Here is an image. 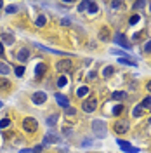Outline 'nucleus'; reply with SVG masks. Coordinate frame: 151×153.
<instances>
[{"label": "nucleus", "instance_id": "37998d69", "mask_svg": "<svg viewBox=\"0 0 151 153\" xmlns=\"http://www.w3.org/2000/svg\"><path fill=\"white\" fill-rule=\"evenodd\" d=\"M0 56H4V44L0 42Z\"/></svg>", "mask_w": 151, "mask_h": 153}, {"label": "nucleus", "instance_id": "4c0bfd02", "mask_svg": "<svg viewBox=\"0 0 151 153\" xmlns=\"http://www.w3.org/2000/svg\"><path fill=\"white\" fill-rule=\"evenodd\" d=\"M82 146H92V144H94V143H92V141H91V139H83V141H82Z\"/></svg>", "mask_w": 151, "mask_h": 153}, {"label": "nucleus", "instance_id": "c9c22d12", "mask_svg": "<svg viewBox=\"0 0 151 153\" xmlns=\"http://www.w3.org/2000/svg\"><path fill=\"white\" fill-rule=\"evenodd\" d=\"M87 4H89V2H80V4H78V10L83 12V10L87 9Z\"/></svg>", "mask_w": 151, "mask_h": 153}, {"label": "nucleus", "instance_id": "a211bd4d", "mask_svg": "<svg viewBox=\"0 0 151 153\" xmlns=\"http://www.w3.org/2000/svg\"><path fill=\"white\" fill-rule=\"evenodd\" d=\"M45 68H47V66H45L43 63H38V64H37V68H35V75H37V77L43 75V73H45Z\"/></svg>", "mask_w": 151, "mask_h": 153}, {"label": "nucleus", "instance_id": "8fccbe9b", "mask_svg": "<svg viewBox=\"0 0 151 153\" xmlns=\"http://www.w3.org/2000/svg\"><path fill=\"white\" fill-rule=\"evenodd\" d=\"M150 9H151V5H150Z\"/></svg>", "mask_w": 151, "mask_h": 153}, {"label": "nucleus", "instance_id": "c756f323", "mask_svg": "<svg viewBox=\"0 0 151 153\" xmlns=\"http://www.w3.org/2000/svg\"><path fill=\"white\" fill-rule=\"evenodd\" d=\"M66 82H68V78H66V77H59L57 85H59V87H64V85H66Z\"/></svg>", "mask_w": 151, "mask_h": 153}, {"label": "nucleus", "instance_id": "de8ad7c7", "mask_svg": "<svg viewBox=\"0 0 151 153\" xmlns=\"http://www.w3.org/2000/svg\"><path fill=\"white\" fill-rule=\"evenodd\" d=\"M2 106H4V103H2V101H0V108H2Z\"/></svg>", "mask_w": 151, "mask_h": 153}, {"label": "nucleus", "instance_id": "49530a36", "mask_svg": "<svg viewBox=\"0 0 151 153\" xmlns=\"http://www.w3.org/2000/svg\"><path fill=\"white\" fill-rule=\"evenodd\" d=\"M2 7H4V4H2V2H0V9H2Z\"/></svg>", "mask_w": 151, "mask_h": 153}, {"label": "nucleus", "instance_id": "473e14b6", "mask_svg": "<svg viewBox=\"0 0 151 153\" xmlns=\"http://www.w3.org/2000/svg\"><path fill=\"white\" fill-rule=\"evenodd\" d=\"M42 150H43V144H37V146L31 150V153H42Z\"/></svg>", "mask_w": 151, "mask_h": 153}, {"label": "nucleus", "instance_id": "f3484780", "mask_svg": "<svg viewBox=\"0 0 151 153\" xmlns=\"http://www.w3.org/2000/svg\"><path fill=\"white\" fill-rule=\"evenodd\" d=\"M9 73H10V66L7 63L0 61V75H9Z\"/></svg>", "mask_w": 151, "mask_h": 153}, {"label": "nucleus", "instance_id": "6e6552de", "mask_svg": "<svg viewBox=\"0 0 151 153\" xmlns=\"http://www.w3.org/2000/svg\"><path fill=\"white\" fill-rule=\"evenodd\" d=\"M47 101V96H45V92H35L33 96H31V103L33 104H42V103Z\"/></svg>", "mask_w": 151, "mask_h": 153}, {"label": "nucleus", "instance_id": "dca6fc26", "mask_svg": "<svg viewBox=\"0 0 151 153\" xmlns=\"http://www.w3.org/2000/svg\"><path fill=\"white\" fill-rule=\"evenodd\" d=\"M118 63H120V64H125V66H132V68L137 66L136 61H130V59H127V58H118Z\"/></svg>", "mask_w": 151, "mask_h": 153}, {"label": "nucleus", "instance_id": "f704fd0d", "mask_svg": "<svg viewBox=\"0 0 151 153\" xmlns=\"http://www.w3.org/2000/svg\"><path fill=\"white\" fill-rule=\"evenodd\" d=\"M144 52H146V54H150L151 52V40H148L146 44H144Z\"/></svg>", "mask_w": 151, "mask_h": 153}, {"label": "nucleus", "instance_id": "39448f33", "mask_svg": "<svg viewBox=\"0 0 151 153\" xmlns=\"http://www.w3.org/2000/svg\"><path fill=\"white\" fill-rule=\"evenodd\" d=\"M71 68H73V63L70 61V59H61V61L56 63V70L57 72H70Z\"/></svg>", "mask_w": 151, "mask_h": 153}, {"label": "nucleus", "instance_id": "2f4dec72", "mask_svg": "<svg viewBox=\"0 0 151 153\" xmlns=\"http://www.w3.org/2000/svg\"><path fill=\"white\" fill-rule=\"evenodd\" d=\"M111 54H116L118 58H122V56H123L125 52H123V51H120V49H111ZM125 56H127V54H125Z\"/></svg>", "mask_w": 151, "mask_h": 153}, {"label": "nucleus", "instance_id": "20e7f679", "mask_svg": "<svg viewBox=\"0 0 151 153\" xmlns=\"http://www.w3.org/2000/svg\"><path fill=\"white\" fill-rule=\"evenodd\" d=\"M23 127H24V131L26 132H37V129H38V122L33 118V117H28V118H24V122H23Z\"/></svg>", "mask_w": 151, "mask_h": 153}, {"label": "nucleus", "instance_id": "58836bf2", "mask_svg": "<svg viewBox=\"0 0 151 153\" xmlns=\"http://www.w3.org/2000/svg\"><path fill=\"white\" fill-rule=\"evenodd\" d=\"M66 115H75V108L68 106V108H66Z\"/></svg>", "mask_w": 151, "mask_h": 153}, {"label": "nucleus", "instance_id": "a18cd8bd", "mask_svg": "<svg viewBox=\"0 0 151 153\" xmlns=\"http://www.w3.org/2000/svg\"><path fill=\"white\" fill-rule=\"evenodd\" d=\"M19 153H31V150H28V148H26V150H21Z\"/></svg>", "mask_w": 151, "mask_h": 153}, {"label": "nucleus", "instance_id": "4be33fe9", "mask_svg": "<svg viewBox=\"0 0 151 153\" xmlns=\"http://www.w3.org/2000/svg\"><path fill=\"white\" fill-rule=\"evenodd\" d=\"M127 94L125 92H122V91H116V92H113L111 94V99H115V101H120V99H123Z\"/></svg>", "mask_w": 151, "mask_h": 153}, {"label": "nucleus", "instance_id": "79ce46f5", "mask_svg": "<svg viewBox=\"0 0 151 153\" xmlns=\"http://www.w3.org/2000/svg\"><path fill=\"white\" fill-rule=\"evenodd\" d=\"M96 77H97V73H96V72H91V73H89V78H96Z\"/></svg>", "mask_w": 151, "mask_h": 153}, {"label": "nucleus", "instance_id": "5701e85b", "mask_svg": "<svg viewBox=\"0 0 151 153\" xmlns=\"http://www.w3.org/2000/svg\"><path fill=\"white\" fill-rule=\"evenodd\" d=\"M56 122H57V113H52V115H49L47 117V125H56Z\"/></svg>", "mask_w": 151, "mask_h": 153}, {"label": "nucleus", "instance_id": "7c9ffc66", "mask_svg": "<svg viewBox=\"0 0 151 153\" xmlns=\"http://www.w3.org/2000/svg\"><path fill=\"white\" fill-rule=\"evenodd\" d=\"M110 75H113V66H106V70H104V77L108 78Z\"/></svg>", "mask_w": 151, "mask_h": 153}, {"label": "nucleus", "instance_id": "412c9836", "mask_svg": "<svg viewBox=\"0 0 151 153\" xmlns=\"http://www.w3.org/2000/svg\"><path fill=\"white\" fill-rule=\"evenodd\" d=\"M142 113H144V108H142V106H141V103H139V104H137V106L134 108V112H132V115H134L136 118H139V117H141Z\"/></svg>", "mask_w": 151, "mask_h": 153}, {"label": "nucleus", "instance_id": "423d86ee", "mask_svg": "<svg viewBox=\"0 0 151 153\" xmlns=\"http://www.w3.org/2000/svg\"><path fill=\"white\" fill-rule=\"evenodd\" d=\"M118 144H120V148L125 153H139V148L132 146L130 143H127V141H123V139H118Z\"/></svg>", "mask_w": 151, "mask_h": 153}, {"label": "nucleus", "instance_id": "aec40b11", "mask_svg": "<svg viewBox=\"0 0 151 153\" xmlns=\"http://www.w3.org/2000/svg\"><path fill=\"white\" fill-rule=\"evenodd\" d=\"M141 106L144 110H151V96H146L144 99L141 101Z\"/></svg>", "mask_w": 151, "mask_h": 153}, {"label": "nucleus", "instance_id": "cd10ccee", "mask_svg": "<svg viewBox=\"0 0 151 153\" xmlns=\"http://www.w3.org/2000/svg\"><path fill=\"white\" fill-rule=\"evenodd\" d=\"M10 125V120L9 118H4V120H0V129H5V127H9Z\"/></svg>", "mask_w": 151, "mask_h": 153}, {"label": "nucleus", "instance_id": "09e8293b", "mask_svg": "<svg viewBox=\"0 0 151 153\" xmlns=\"http://www.w3.org/2000/svg\"><path fill=\"white\" fill-rule=\"evenodd\" d=\"M150 123H151V118H150Z\"/></svg>", "mask_w": 151, "mask_h": 153}, {"label": "nucleus", "instance_id": "b1692460", "mask_svg": "<svg viewBox=\"0 0 151 153\" xmlns=\"http://www.w3.org/2000/svg\"><path fill=\"white\" fill-rule=\"evenodd\" d=\"M9 87H10V82L9 80H5V78H2V80H0V89H2V91H7Z\"/></svg>", "mask_w": 151, "mask_h": 153}, {"label": "nucleus", "instance_id": "f03ea898", "mask_svg": "<svg viewBox=\"0 0 151 153\" xmlns=\"http://www.w3.org/2000/svg\"><path fill=\"white\" fill-rule=\"evenodd\" d=\"M97 104H99L97 98H96V96H91V98H87L85 101L82 103V108H83V112L85 113H92V112L97 110Z\"/></svg>", "mask_w": 151, "mask_h": 153}, {"label": "nucleus", "instance_id": "f8f14e48", "mask_svg": "<svg viewBox=\"0 0 151 153\" xmlns=\"http://www.w3.org/2000/svg\"><path fill=\"white\" fill-rule=\"evenodd\" d=\"M0 40L4 42V44H7V45H12V44H14V37H12L10 33H2V35H0Z\"/></svg>", "mask_w": 151, "mask_h": 153}, {"label": "nucleus", "instance_id": "9b49d317", "mask_svg": "<svg viewBox=\"0 0 151 153\" xmlns=\"http://www.w3.org/2000/svg\"><path fill=\"white\" fill-rule=\"evenodd\" d=\"M59 141V136L54 132H47V136H45V139H43V144H49V143H57Z\"/></svg>", "mask_w": 151, "mask_h": 153}, {"label": "nucleus", "instance_id": "ea45409f", "mask_svg": "<svg viewBox=\"0 0 151 153\" xmlns=\"http://www.w3.org/2000/svg\"><path fill=\"white\" fill-rule=\"evenodd\" d=\"M120 5H122L120 2H111L110 4V7H113V9H116V7H120Z\"/></svg>", "mask_w": 151, "mask_h": 153}, {"label": "nucleus", "instance_id": "1a4fd4ad", "mask_svg": "<svg viewBox=\"0 0 151 153\" xmlns=\"http://www.w3.org/2000/svg\"><path fill=\"white\" fill-rule=\"evenodd\" d=\"M16 59L21 61V63H26L30 59V51H28V49H21V51L16 54Z\"/></svg>", "mask_w": 151, "mask_h": 153}, {"label": "nucleus", "instance_id": "ddd939ff", "mask_svg": "<svg viewBox=\"0 0 151 153\" xmlns=\"http://www.w3.org/2000/svg\"><path fill=\"white\" fill-rule=\"evenodd\" d=\"M99 38H101L102 42H110V40H111L110 31H108V28H106V26H104V28H102V30L99 31Z\"/></svg>", "mask_w": 151, "mask_h": 153}, {"label": "nucleus", "instance_id": "a878e982", "mask_svg": "<svg viewBox=\"0 0 151 153\" xmlns=\"http://www.w3.org/2000/svg\"><path fill=\"white\" fill-rule=\"evenodd\" d=\"M85 94H89V87H80V89L77 91V96H78V98H83Z\"/></svg>", "mask_w": 151, "mask_h": 153}, {"label": "nucleus", "instance_id": "0eeeda50", "mask_svg": "<svg viewBox=\"0 0 151 153\" xmlns=\"http://www.w3.org/2000/svg\"><path fill=\"white\" fill-rule=\"evenodd\" d=\"M115 42H116L118 45H122V47H125L127 51H130V49H132V45L127 42V38H125L122 33H116V35H115Z\"/></svg>", "mask_w": 151, "mask_h": 153}, {"label": "nucleus", "instance_id": "c85d7f7f", "mask_svg": "<svg viewBox=\"0 0 151 153\" xmlns=\"http://www.w3.org/2000/svg\"><path fill=\"white\" fill-rule=\"evenodd\" d=\"M24 75V66H16V77H23Z\"/></svg>", "mask_w": 151, "mask_h": 153}, {"label": "nucleus", "instance_id": "72a5a7b5", "mask_svg": "<svg viewBox=\"0 0 151 153\" xmlns=\"http://www.w3.org/2000/svg\"><path fill=\"white\" fill-rule=\"evenodd\" d=\"M16 10H18V7H16V5H9V7L5 9V12H7V14H14Z\"/></svg>", "mask_w": 151, "mask_h": 153}, {"label": "nucleus", "instance_id": "7ed1b4c3", "mask_svg": "<svg viewBox=\"0 0 151 153\" xmlns=\"http://www.w3.org/2000/svg\"><path fill=\"white\" fill-rule=\"evenodd\" d=\"M129 129H130V125H129L127 120H116V122L113 123V131H115L116 134H120V136L127 134L129 132Z\"/></svg>", "mask_w": 151, "mask_h": 153}, {"label": "nucleus", "instance_id": "e433bc0d", "mask_svg": "<svg viewBox=\"0 0 151 153\" xmlns=\"http://www.w3.org/2000/svg\"><path fill=\"white\" fill-rule=\"evenodd\" d=\"M146 5V2H134V9H142Z\"/></svg>", "mask_w": 151, "mask_h": 153}, {"label": "nucleus", "instance_id": "bb28decb", "mask_svg": "<svg viewBox=\"0 0 151 153\" xmlns=\"http://www.w3.org/2000/svg\"><path fill=\"white\" fill-rule=\"evenodd\" d=\"M123 112V106H122V104H116V106H115V108H113V115H115V117H116V115H120V113Z\"/></svg>", "mask_w": 151, "mask_h": 153}, {"label": "nucleus", "instance_id": "f257e3e1", "mask_svg": "<svg viewBox=\"0 0 151 153\" xmlns=\"http://www.w3.org/2000/svg\"><path fill=\"white\" fill-rule=\"evenodd\" d=\"M92 132L96 134V137H106V134H108V127H106V122H102V120H94L92 122Z\"/></svg>", "mask_w": 151, "mask_h": 153}, {"label": "nucleus", "instance_id": "4468645a", "mask_svg": "<svg viewBox=\"0 0 151 153\" xmlns=\"http://www.w3.org/2000/svg\"><path fill=\"white\" fill-rule=\"evenodd\" d=\"M97 10H99V5H97L96 2H89V4H87V12H89V14H96Z\"/></svg>", "mask_w": 151, "mask_h": 153}, {"label": "nucleus", "instance_id": "c03bdc74", "mask_svg": "<svg viewBox=\"0 0 151 153\" xmlns=\"http://www.w3.org/2000/svg\"><path fill=\"white\" fill-rule=\"evenodd\" d=\"M146 89H148V91H150V92H151V80H150V82H148V84H146Z\"/></svg>", "mask_w": 151, "mask_h": 153}, {"label": "nucleus", "instance_id": "6ab92c4d", "mask_svg": "<svg viewBox=\"0 0 151 153\" xmlns=\"http://www.w3.org/2000/svg\"><path fill=\"white\" fill-rule=\"evenodd\" d=\"M35 47H38V49H42V51H47V52H50V54H63L61 51H56V49H50V47L40 45V44H35Z\"/></svg>", "mask_w": 151, "mask_h": 153}, {"label": "nucleus", "instance_id": "9d476101", "mask_svg": "<svg viewBox=\"0 0 151 153\" xmlns=\"http://www.w3.org/2000/svg\"><path fill=\"white\" fill-rule=\"evenodd\" d=\"M56 101L59 103L63 108H68V106H70V99H68L64 94H56Z\"/></svg>", "mask_w": 151, "mask_h": 153}, {"label": "nucleus", "instance_id": "2eb2a0df", "mask_svg": "<svg viewBox=\"0 0 151 153\" xmlns=\"http://www.w3.org/2000/svg\"><path fill=\"white\" fill-rule=\"evenodd\" d=\"M45 23H47V18L43 16V14H40L37 19H35V26H38V28H42V26H45Z\"/></svg>", "mask_w": 151, "mask_h": 153}, {"label": "nucleus", "instance_id": "393cba45", "mask_svg": "<svg viewBox=\"0 0 151 153\" xmlns=\"http://www.w3.org/2000/svg\"><path fill=\"white\" fill-rule=\"evenodd\" d=\"M139 21H141V18H139V14H134V16H132L130 19H129V24H130V26H134V24H137Z\"/></svg>", "mask_w": 151, "mask_h": 153}, {"label": "nucleus", "instance_id": "a19ab883", "mask_svg": "<svg viewBox=\"0 0 151 153\" xmlns=\"http://www.w3.org/2000/svg\"><path fill=\"white\" fill-rule=\"evenodd\" d=\"M61 23H63V24H64V26H68V24H71V21L68 19V18H64V19L61 21Z\"/></svg>", "mask_w": 151, "mask_h": 153}]
</instances>
